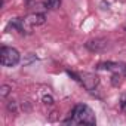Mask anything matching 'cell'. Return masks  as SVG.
Wrapping results in <instances>:
<instances>
[{
  "instance_id": "obj_7",
  "label": "cell",
  "mask_w": 126,
  "mask_h": 126,
  "mask_svg": "<svg viewBox=\"0 0 126 126\" xmlns=\"http://www.w3.org/2000/svg\"><path fill=\"white\" fill-rule=\"evenodd\" d=\"M45 6L50 11H55L61 6V0H45Z\"/></svg>"
},
{
  "instance_id": "obj_3",
  "label": "cell",
  "mask_w": 126,
  "mask_h": 126,
  "mask_svg": "<svg viewBox=\"0 0 126 126\" xmlns=\"http://www.w3.org/2000/svg\"><path fill=\"white\" fill-rule=\"evenodd\" d=\"M73 76H74L76 80H79V82L85 86V89H88V91H94V89L99 85V77H98L96 74L83 73V74H80V76H76V74H73Z\"/></svg>"
},
{
  "instance_id": "obj_1",
  "label": "cell",
  "mask_w": 126,
  "mask_h": 126,
  "mask_svg": "<svg viewBox=\"0 0 126 126\" xmlns=\"http://www.w3.org/2000/svg\"><path fill=\"white\" fill-rule=\"evenodd\" d=\"M67 125H95L96 119L94 111L86 104H77L70 113V119L64 120Z\"/></svg>"
},
{
  "instance_id": "obj_9",
  "label": "cell",
  "mask_w": 126,
  "mask_h": 126,
  "mask_svg": "<svg viewBox=\"0 0 126 126\" xmlns=\"http://www.w3.org/2000/svg\"><path fill=\"white\" fill-rule=\"evenodd\" d=\"M6 107H8V110H9L11 113H16V111H18V105H16L15 101H9Z\"/></svg>"
},
{
  "instance_id": "obj_12",
  "label": "cell",
  "mask_w": 126,
  "mask_h": 126,
  "mask_svg": "<svg viewBox=\"0 0 126 126\" xmlns=\"http://www.w3.org/2000/svg\"><path fill=\"white\" fill-rule=\"evenodd\" d=\"M122 74H123V76H126V64H123V65H122Z\"/></svg>"
},
{
  "instance_id": "obj_10",
  "label": "cell",
  "mask_w": 126,
  "mask_h": 126,
  "mask_svg": "<svg viewBox=\"0 0 126 126\" xmlns=\"http://www.w3.org/2000/svg\"><path fill=\"white\" fill-rule=\"evenodd\" d=\"M42 101H43L45 104H47V105H52V104H53V96H52V95H43V96H42Z\"/></svg>"
},
{
  "instance_id": "obj_5",
  "label": "cell",
  "mask_w": 126,
  "mask_h": 126,
  "mask_svg": "<svg viewBox=\"0 0 126 126\" xmlns=\"http://www.w3.org/2000/svg\"><path fill=\"white\" fill-rule=\"evenodd\" d=\"M86 49L91 50V52H104L107 47H108V40L105 37H96V39H92L89 42H86Z\"/></svg>"
},
{
  "instance_id": "obj_4",
  "label": "cell",
  "mask_w": 126,
  "mask_h": 126,
  "mask_svg": "<svg viewBox=\"0 0 126 126\" xmlns=\"http://www.w3.org/2000/svg\"><path fill=\"white\" fill-rule=\"evenodd\" d=\"M9 28H12V30L18 31L19 34H30V33H31V30H33V28L25 22V19H24V18H14V19L8 24L6 30H9Z\"/></svg>"
},
{
  "instance_id": "obj_11",
  "label": "cell",
  "mask_w": 126,
  "mask_h": 126,
  "mask_svg": "<svg viewBox=\"0 0 126 126\" xmlns=\"http://www.w3.org/2000/svg\"><path fill=\"white\" fill-rule=\"evenodd\" d=\"M120 108L123 110V111H126V94L122 96V99H120Z\"/></svg>"
},
{
  "instance_id": "obj_6",
  "label": "cell",
  "mask_w": 126,
  "mask_h": 126,
  "mask_svg": "<svg viewBox=\"0 0 126 126\" xmlns=\"http://www.w3.org/2000/svg\"><path fill=\"white\" fill-rule=\"evenodd\" d=\"M24 19H25V22L33 28V27H37V25H43V24L46 22V15H45V14H40V12H34V14L27 15Z\"/></svg>"
},
{
  "instance_id": "obj_2",
  "label": "cell",
  "mask_w": 126,
  "mask_h": 126,
  "mask_svg": "<svg viewBox=\"0 0 126 126\" xmlns=\"http://www.w3.org/2000/svg\"><path fill=\"white\" fill-rule=\"evenodd\" d=\"M19 61H21V55L18 49L12 46H2V49H0V62H2L3 67H15L19 64Z\"/></svg>"
},
{
  "instance_id": "obj_8",
  "label": "cell",
  "mask_w": 126,
  "mask_h": 126,
  "mask_svg": "<svg viewBox=\"0 0 126 126\" xmlns=\"http://www.w3.org/2000/svg\"><path fill=\"white\" fill-rule=\"evenodd\" d=\"M11 92H12V88H11L9 85H2V86H0V98L5 99Z\"/></svg>"
}]
</instances>
